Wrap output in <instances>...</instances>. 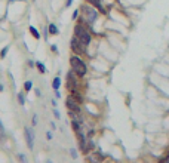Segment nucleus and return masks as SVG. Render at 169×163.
<instances>
[{"mask_svg": "<svg viewBox=\"0 0 169 163\" xmlns=\"http://www.w3.org/2000/svg\"><path fill=\"white\" fill-rule=\"evenodd\" d=\"M80 11H82V14H83V17L80 18V22H83V24L92 25V24L97 21V18H98V11H97V8H94V6L83 5V6L80 8Z\"/></svg>", "mask_w": 169, "mask_h": 163, "instance_id": "obj_1", "label": "nucleus"}, {"mask_svg": "<svg viewBox=\"0 0 169 163\" xmlns=\"http://www.w3.org/2000/svg\"><path fill=\"white\" fill-rule=\"evenodd\" d=\"M74 36H76L79 40H80V42H82V45H83L84 48H88V46L91 45L92 37H91V33L88 31V28L84 27L83 22L76 24V27H74Z\"/></svg>", "mask_w": 169, "mask_h": 163, "instance_id": "obj_2", "label": "nucleus"}, {"mask_svg": "<svg viewBox=\"0 0 169 163\" xmlns=\"http://www.w3.org/2000/svg\"><path fill=\"white\" fill-rule=\"evenodd\" d=\"M70 65H71L73 73L76 76H79V77H83L86 74V71H88V67H86L84 61H82L77 55H71L70 56Z\"/></svg>", "mask_w": 169, "mask_h": 163, "instance_id": "obj_3", "label": "nucleus"}, {"mask_svg": "<svg viewBox=\"0 0 169 163\" xmlns=\"http://www.w3.org/2000/svg\"><path fill=\"white\" fill-rule=\"evenodd\" d=\"M70 48H71V51L74 52V54H77V55H82L84 54V48L83 45H82V42L77 39L76 36H73L71 37V42H70Z\"/></svg>", "mask_w": 169, "mask_h": 163, "instance_id": "obj_4", "label": "nucleus"}, {"mask_svg": "<svg viewBox=\"0 0 169 163\" xmlns=\"http://www.w3.org/2000/svg\"><path fill=\"white\" fill-rule=\"evenodd\" d=\"M24 136H25V141H27L28 148H30V150H33L34 148V132L28 126L24 127Z\"/></svg>", "mask_w": 169, "mask_h": 163, "instance_id": "obj_5", "label": "nucleus"}, {"mask_svg": "<svg viewBox=\"0 0 169 163\" xmlns=\"http://www.w3.org/2000/svg\"><path fill=\"white\" fill-rule=\"evenodd\" d=\"M65 105H67V108L70 110V111H73V113H76V114H80V105H79V102L74 101L71 96H68L67 98Z\"/></svg>", "mask_w": 169, "mask_h": 163, "instance_id": "obj_6", "label": "nucleus"}, {"mask_svg": "<svg viewBox=\"0 0 169 163\" xmlns=\"http://www.w3.org/2000/svg\"><path fill=\"white\" fill-rule=\"evenodd\" d=\"M48 31L51 33L52 36H56V34H59V30H58V27H56L55 24H49V27H48Z\"/></svg>", "mask_w": 169, "mask_h": 163, "instance_id": "obj_7", "label": "nucleus"}, {"mask_svg": "<svg viewBox=\"0 0 169 163\" xmlns=\"http://www.w3.org/2000/svg\"><path fill=\"white\" fill-rule=\"evenodd\" d=\"M28 30H30L31 36H33L34 39H36V40H39V39H40V33H39V30H37L36 27H33V25H30V28H28Z\"/></svg>", "mask_w": 169, "mask_h": 163, "instance_id": "obj_8", "label": "nucleus"}, {"mask_svg": "<svg viewBox=\"0 0 169 163\" xmlns=\"http://www.w3.org/2000/svg\"><path fill=\"white\" fill-rule=\"evenodd\" d=\"M59 85H61V79H59V77H55L53 82H52V88H53L55 91H58V89H59Z\"/></svg>", "mask_w": 169, "mask_h": 163, "instance_id": "obj_9", "label": "nucleus"}, {"mask_svg": "<svg viewBox=\"0 0 169 163\" xmlns=\"http://www.w3.org/2000/svg\"><path fill=\"white\" fill-rule=\"evenodd\" d=\"M91 159H92L94 162H102V159H104V156H102L101 153H94Z\"/></svg>", "mask_w": 169, "mask_h": 163, "instance_id": "obj_10", "label": "nucleus"}, {"mask_svg": "<svg viewBox=\"0 0 169 163\" xmlns=\"http://www.w3.org/2000/svg\"><path fill=\"white\" fill-rule=\"evenodd\" d=\"M34 65H36V67L39 68V71L42 73V74H45V73H46V68H45V65H43V62H40V61H37V62H36Z\"/></svg>", "mask_w": 169, "mask_h": 163, "instance_id": "obj_11", "label": "nucleus"}, {"mask_svg": "<svg viewBox=\"0 0 169 163\" xmlns=\"http://www.w3.org/2000/svg\"><path fill=\"white\" fill-rule=\"evenodd\" d=\"M31 88H33V82H31V80H27V82L24 83V91L30 92L31 91Z\"/></svg>", "mask_w": 169, "mask_h": 163, "instance_id": "obj_12", "label": "nucleus"}, {"mask_svg": "<svg viewBox=\"0 0 169 163\" xmlns=\"http://www.w3.org/2000/svg\"><path fill=\"white\" fill-rule=\"evenodd\" d=\"M18 101H19V104H21V105H24V104H25V98H24V93H22V92H19V93H18Z\"/></svg>", "mask_w": 169, "mask_h": 163, "instance_id": "obj_13", "label": "nucleus"}, {"mask_svg": "<svg viewBox=\"0 0 169 163\" xmlns=\"http://www.w3.org/2000/svg\"><path fill=\"white\" fill-rule=\"evenodd\" d=\"M8 51H9V46H5L3 49H2V52H0V58L3 59L5 56H6V54H8Z\"/></svg>", "mask_w": 169, "mask_h": 163, "instance_id": "obj_14", "label": "nucleus"}, {"mask_svg": "<svg viewBox=\"0 0 169 163\" xmlns=\"http://www.w3.org/2000/svg\"><path fill=\"white\" fill-rule=\"evenodd\" d=\"M0 139H2V141L5 139V127L2 125V122H0Z\"/></svg>", "mask_w": 169, "mask_h": 163, "instance_id": "obj_15", "label": "nucleus"}, {"mask_svg": "<svg viewBox=\"0 0 169 163\" xmlns=\"http://www.w3.org/2000/svg\"><path fill=\"white\" fill-rule=\"evenodd\" d=\"M18 159H19V162L21 163H27V157H25L22 153H21V154H18Z\"/></svg>", "mask_w": 169, "mask_h": 163, "instance_id": "obj_16", "label": "nucleus"}, {"mask_svg": "<svg viewBox=\"0 0 169 163\" xmlns=\"http://www.w3.org/2000/svg\"><path fill=\"white\" fill-rule=\"evenodd\" d=\"M70 154H71L73 159H76V157H77V151H76V148H70Z\"/></svg>", "mask_w": 169, "mask_h": 163, "instance_id": "obj_17", "label": "nucleus"}, {"mask_svg": "<svg viewBox=\"0 0 169 163\" xmlns=\"http://www.w3.org/2000/svg\"><path fill=\"white\" fill-rule=\"evenodd\" d=\"M53 116H55V119H61V114L58 110H53Z\"/></svg>", "mask_w": 169, "mask_h": 163, "instance_id": "obj_18", "label": "nucleus"}, {"mask_svg": "<svg viewBox=\"0 0 169 163\" xmlns=\"http://www.w3.org/2000/svg\"><path fill=\"white\" fill-rule=\"evenodd\" d=\"M31 123H33V126H36L37 125V114H34L33 119H31Z\"/></svg>", "mask_w": 169, "mask_h": 163, "instance_id": "obj_19", "label": "nucleus"}, {"mask_svg": "<svg viewBox=\"0 0 169 163\" xmlns=\"http://www.w3.org/2000/svg\"><path fill=\"white\" fill-rule=\"evenodd\" d=\"M159 163H169V156L168 157H163V159H160V162Z\"/></svg>", "mask_w": 169, "mask_h": 163, "instance_id": "obj_20", "label": "nucleus"}, {"mask_svg": "<svg viewBox=\"0 0 169 163\" xmlns=\"http://www.w3.org/2000/svg\"><path fill=\"white\" fill-rule=\"evenodd\" d=\"M52 138H53V136H52V132L48 130V132H46V139H52Z\"/></svg>", "mask_w": 169, "mask_h": 163, "instance_id": "obj_21", "label": "nucleus"}, {"mask_svg": "<svg viewBox=\"0 0 169 163\" xmlns=\"http://www.w3.org/2000/svg\"><path fill=\"white\" fill-rule=\"evenodd\" d=\"M77 15H79V11H74V12H73V19L77 18Z\"/></svg>", "mask_w": 169, "mask_h": 163, "instance_id": "obj_22", "label": "nucleus"}, {"mask_svg": "<svg viewBox=\"0 0 169 163\" xmlns=\"http://www.w3.org/2000/svg\"><path fill=\"white\" fill-rule=\"evenodd\" d=\"M34 92H36V95H37V96H40V95H42V92H40L39 88H37V89H34Z\"/></svg>", "mask_w": 169, "mask_h": 163, "instance_id": "obj_23", "label": "nucleus"}, {"mask_svg": "<svg viewBox=\"0 0 169 163\" xmlns=\"http://www.w3.org/2000/svg\"><path fill=\"white\" fill-rule=\"evenodd\" d=\"M71 3H73V0H67V2H65V6H71Z\"/></svg>", "mask_w": 169, "mask_h": 163, "instance_id": "obj_24", "label": "nucleus"}, {"mask_svg": "<svg viewBox=\"0 0 169 163\" xmlns=\"http://www.w3.org/2000/svg\"><path fill=\"white\" fill-rule=\"evenodd\" d=\"M52 51H53V52H56V51H58V48H56V46H55V45H52V48H51Z\"/></svg>", "mask_w": 169, "mask_h": 163, "instance_id": "obj_25", "label": "nucleus"}, {"mask_svg": "<svg viewBox=\"0 0 169 163\" xmlns=\"http://www.w3.org/2000/svg\"><path fill=\"white\" fill-rule=\"evenodd\" d=\"M55 96H56V98H59V96H61V93H59V91H55Z\"/></svg>", "mask_w": 169, "mask_h": 163, "instance_id": "obj_26", "label": "nucleus"}, {"mask_svg": "<svg viewBox=\"0 0 169 163\" xmlns=\"http://www.w3.org/2000/svg\"><path fill=\"white\" fill-rule=\"evenodd\" d=\"M51 127H52V129H56V125H55V123L52 122V123H51Z\"/></svg>", "mask_w": 169, "mask_h": 163, "instance_id": "obj_27", "label": "nucleus"}, {"mask_svg": "<svg viewBox=\"0 0 169 163\" xmlns=\"http://www.w3.org/2000/svg\"><path fill=\"white\" fill-rule=\"evenodd\" d=\"M3 91V85H2V82H0V92Z\"/></svg>", "mask_w": 169, "mask_h": 163, "instance_id": "obj_28", "label": "nucleus"}, {"mask_svg": "<svg viewBox=\"0 0 169 163\" xmlns=\"http://www.w3.org/2000/svg\"><path fill=\"white\" fill-rule=\"evenodd\" d=\"M46 163H52V162H51V160H48V162H46Z\"/></svg>", "mask_w": 169, "mask_h": 163, "instance_id": "obj_29", "label": "nucleus"}]
</instances>
